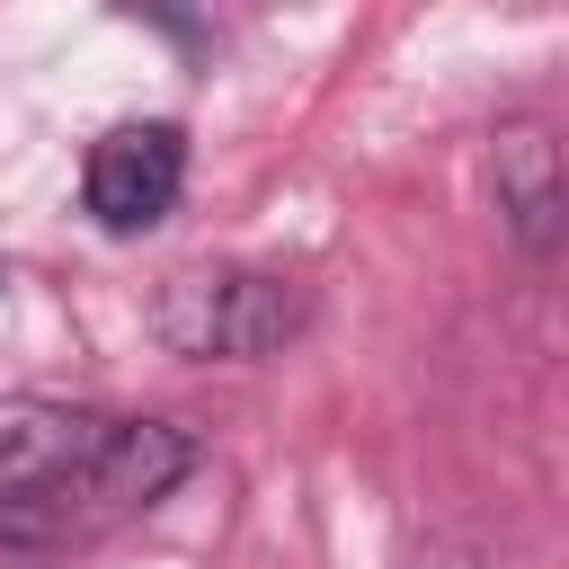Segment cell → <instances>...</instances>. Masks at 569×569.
I'll return each mask as SVG.
<instances>
[{
    "mask_svg": "<svg viewBox=\"0 0 569 569\" xmlns=\"http://www.w3.org/2000/svg\"><path fill=\"white\" fill-rule=\"evenodd\" d=\"M196 471V436L169 418H107V436L44 489L0 498V542L27 560H62L116 525H133L142 507H160L178 480Z\"/></svg>",
    "mask_w": 569,
    "mask_h": 569,
    "instance_id": "6da1fadb",
    "label": "cell"
},
{
    "mask_svg": "<svg viewBox=\"0 0 569 569\" xmlns=\"http://www.w3.org/2000/svg\"><path fill=\"white\" fill-rule=\"evenodd\" d=\"M409 569H489V560H471V551H453V542H427V551H409Z\"/></svg>",
    "mask_w": 569,
    "mask_h": 569,
    "instance_id": "8992f818",
    "label": "cell"
},
{
    "mask_svg": "<svg viewBox=\"0 0 569 569\" xmlns=\"http://www.w3.org/2000/svg\"><path fill=\"white\" fill-rule=\"evenodd\" d=\"M178 187H187V133L160 124V116L98 133L89 160H80V204L98 213V231H124V240L151 231V222H169Z\"/></svg>",
    "mask_w": 569,
    "mask_h": 569,
    "instance_id": "3957f363",
    "label": "cell"
},
{
    "mask_svg": "<svg viewBox=\"0 0 569 569\" xmlns=\"http://www.w3.org/2000/svg\"><path fill=\"white\" fill-rule=\"evenodd\" d=\"M311 320V293L293 276H267V267H213V276H169L160 302H151V329L169 356H196V365H258L276 347H293Z\"/></svg>",
    "mask_w": 569,
    "mask_h": 569,
    "instance_id": "7a4b0ae2",
    "label": "cell"
},
{
    "mask_svg": "<svg viewBox=\"0 0 569 569\" xmlns=\"http://www.w3.org/2000/svg\"><path fill=\"white\" fill-rule=\"evenodd\" d=\"M98 436H107L98 409H71V400H0V498H27L44 480H62Z\"/></svg>",
    "mask_w": 569,
    "mask_h": 569,
    "instance_id": "277c9868",
    "label": "cell"
},
{
    "mask_svg": "<svg viewBox=\"0 0 569 569\" xmlns=\"http://www.w3.org/2000/svg\"><path fill=\"white\" fill-rule=\"evenodd\" d=\"M489 178H498V213L516 222V240L525 249H560V204H569L560 196V142L533 116L489 133Z\"/></svg>",
    "mask_w": 569,
    "mask_h": 569,
    "instance_id": "5b68a950",
    "label": "cell"
}]
</instances>
